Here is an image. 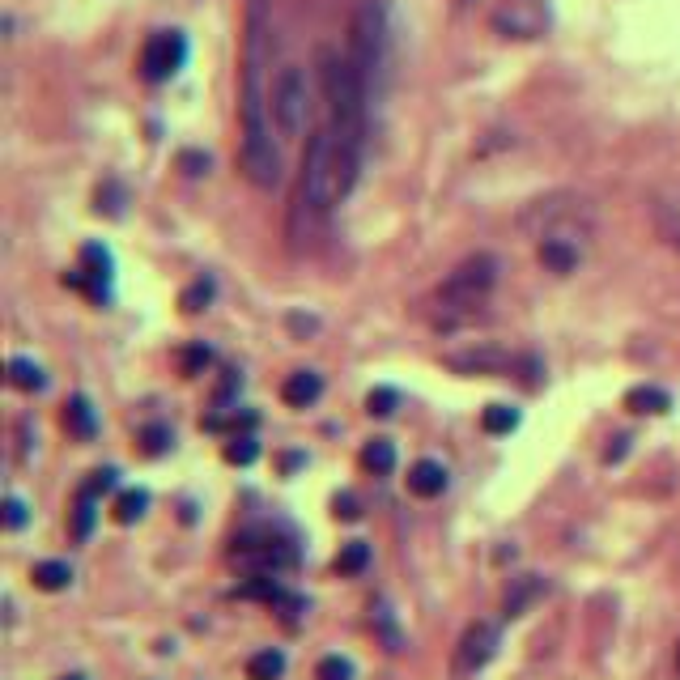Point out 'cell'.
I'll list each match as a JSON object with an SVG mask.
<instances>
[{"label":"cell","instance_id":"e575fe53","mask_svg":"<svg viewBox=\"0 0 680 680\" xmlns=\"http://www.w3.org/2000/svg\"><path fill=\"white\" fill-rule=\"evenodd\" d=\"M90 527H94V498H81V493H77V510H73V536H77V540H85V536H90Z\"/></svg>","mask_w":680,"mask_h":680},{"label":"cell","instance_id":"4316f807","mask_svg":"<svg viewBox=\"0 0 680 680\" xmlns=\"http://www.w3.org/2000/svg\"><path fill=\"white\" fill-rule=\"evenodd\" d=\"M145 510H149V493L145 489H128V493H119V502H115V523H136V519H145Z\"/></svg>","mask_w":680,"mask_h":680},{"label":"cell","instance_id":"7c38bea8","mask_svg":"<svg viewBox=\"0 0 680 680\" xmlns=\"http://www.w3.org/2000/svg\"><path fill=\"white\" fill-rule=\"evenodd\" d=\"M498 646H502L498 625H493V621H472V625L464 629V638H459L455 672H459V676H464V672H481L485 663L498 655Z\"/></svg>","mask_w":680,"mask_h":680},{"label":"cell","instance_id":"cb8c5ba5","mask_svg":"<svg viewBox=\"0 0 680 680\" xmlns=\"http://www.w3.org/2000/svg\"><path fill=\"white\" fill-rule=\"evenodd\" d=\"M9 383L17 391H43L47 387V374L39 362H30V357H13L9 362Z\"/></svg>","mask_w":680,"mask_h":680},{"label":"cell","instance_id":"ba28073f","mask_svg":"<svg viewBox=\"0 0 680 680\" xmlns=\"http://www.w3.org/2000/svg\"><path fill=\"white\" fill-rule=\"evenodd\" d=\"M234 561H243L251 574H281L298 566V549L289 536H277L268 527H251V532L234 536Z\"/></svg>","mask_w":680,"mask_h":680},{"label":"cell","instance_id":"44dd1931","mask_svg":"<svg viewBox=\"0 0 680 680\" xmlns=\"http://www.w3.org/2000/svg\"><path fill=\"white\" fill-rule=\"evenodd\" d=\"M30 578H34V587L39 591H68L73 587V566H68V561H39V566L30 570Z\"/></svg>","mask_w":680,"mask_h":680},{"label":"cell","instance_id":"f1b7e54d","mask_svg":"<svg viewBox=\"0 0 680 680\" xmlns=\"http://www.w3.org/2000/svg\"><path fill=\"white\" fill-rule=\"evenodd\" d=\"M209 302H213V281H209V277H200L196 285H187V289H183V298H179V306H183L187 315H200Z\"/></svg>","mask_w":680,"mask_h":680},{"label":"cell","instance_id":"8992f818","mask_svg":"<svg viewBox=\"0 0 680 680\" xmlns=\"http://www.w3.org/2000/svg\"><path fill=\"white\" fill-rule=\"evenodd\" d=\"M268 102H272V124H277V132L285 141H298L306 132V119H311V85H306L302 64L281 68L277 81H272Z\"/></svg>","mask_w":680,"mask_h":680},{"label":"cell","instance_id":"30bf717a","mask_svg":"<svg viewBox=\"0 0 680 680\" xmlns=\"http://www.w3.org/2000/svg\"><path fill=\"white\" fill-rule=\"evenodd\" d=\"M489 26L502 34V39H540L553 26L549 0H498L489 13Z\"/></svg>","mask_w":680,"mask_h":680},{"label":"cell","instance_id":"ffe728a7","mask_svg":"<svg viewBox=\"0 0 680 680\" xmlns=\"http://www.w3.org/2000/svg\"><path fill=\"white\" fill-rule=\"evenodd\" d=\"M362 468L370 476H391L396 472V442L391 438H370L362 447Z\"/></svg>","mask_w":680,"mask_h":680},{"label":"cell","instance_id":"836d02e7","mask_svg":"<svg viewBox=\"0 0 680 680\" xmlns=\"http://www.w3.org/2000/svg\"><path fill=\"white\" fill-rule=\"evenodd\" d=\"M396 404H400V396L391 387H374L370 396H366V413L370 417H391V413H396Z\"/></svg>","mask_w":680,"mask_h":680},{"label":"cell","instance_id":"9a60e30c","mask_svg":"<svg viewBox=\"0 0 680 680\" xmlns=\"http://www.w3.org/2000/svg\"><path fill=\"white\" fill-rule=\"evenodd\" d=\"M544 595H549V583H544L540 574H523V578H510V587H506V600H502V617H506V621L523 617V612L532 608L536 600H544Z\"/></svg>","mask_w":680,"mask_h":680},{"label":"cell","instance_id":"5bb4252c","mask_svg":"<svg viewBox=\"0 0 680 680\" xmlns=\"http://www.w3.org/2000/svg\"><path fill=\"white\" fill-rule=\"evenodd\" d=\"M404 485H408V493L413 498H442L447 493V485H451V472L438 464V459H417L413 468H408V476H404Z\"/></svg>","mask_w":680,"mask_h":680},{"label":"cell","instance_id":"f35d334b","mask_svg":"<svg viewBox=\"0 0 680 680\" xmlns=\"http://www.w3.org/2000/svg\"><path fill=\"white\" fill-rule=\"evenodd\" d=\"M183 170H187V175H204V170H209V158H200V153H183Z\"/></svg>","mask_w":680,"mask_h":680},{"label":"cell","instance_id":"2e32d148","mask_svg":"<svg viewBox=\"0 0 680 680\" xmlns=\"http://www.w3.org/2000/svg\"><path fill=\"white\" fill-rule=\"evenodd\" d=\"M536 255H540V264L549 268V272L566 277V272H574L578 260H583V247L570 243V238H540V243H536Z\"/></svg>","mask_w":680,"mask_h":680},{"label":"cell","instance_id":"ac0fdd59","mask_svg":"<svg viewBox=\"0 0 680 680\" xmlns=\"http://www.w3.org/2000/svg\"><path fill=\"white\" fill-rule=\"evenodd\" d=\"M64 425H68V434H73V438L90 442V438L98 434V413H94V404L85 400V396H73V400L64 404Z\"/></svg>","mask_w":680,"mask_h":680},{"label":"cell","instance_id":"52a82bcc","mask_svg":"<svg viewBox=\"0 0 680 680\" xmlns=\"http://www.w3.org/2000/svg\"><path fill=\"white\" fill-rule=\"evenodd\" d=\"M498 272H502V264H498V255H489V251H476V255H468L459 268H451L447 272V281H442V289H438V298L447 302V306H476V302H485L489 294H493V285H498Z\"/></svg>","mask_w":680,"mask_h":680},{"label":"cell","instance_id":"7402d4cb","mask_svg":"<svg viewBox=\"0 0 680 680\" xmlns=\"http://www.w3.org/2000/svg\"><path fill=\"white\" fill-rule=\"evenodd\" d=\"M366 570H370V544H366V540L340 544V553H336V574H340V578H357V574H366Z\"/></svg>","mask_w":680,"mask_h":680},{"label":"cell","instance_id":"74e56055","mask_svg":"<svg viewBox=\"0 0 680 680\" xmlns=\"http://www.w3.org/2000/svg\"><path fill=\"white\" fill-rule=\"evenodd\" d=\"M629 442H634L629 434H617V438H612V447L604 451V464H621V459H625V451H629Z\"/></svg>","mask_w":680,"mask_h":680},{"label":"cell","instance_id":"4fadbf2b","mask_svg":"<svg viewBox=\"0 0 680 680\" xmlns=\"http://www.w3.org/2000/svg\"><path fill=\"white\" fill-rule=\"evenodd\" d=\"M447 366L459 374H502L515 366V353H506L498 345H476L468 353H447Z\"/></svg>","mask_w":680,"mask_h":680},{"label":"cell","instance_id":"d6986e66","mask_svg":"<svg viewBox=\"0 0 680 680\" xmlns=\"http://www.w3.org/2000/svg\"><path fill=\"white\" fill-rule=\"evenodd\" d=\"M625 408L629 413H642V417H663L672 408V396L663 387H651V383H642V387H634L625 396Z\"/></svg>","mask_w":680,"mask_h":680},{"label":"cell","instance_id":"b9f144b4","mask_svg":"<svg viewBox=\"0 0 680 680\" xmlns=\"http://www.w3.org/2000/svg\"><path fill=\"white\" fill-rule=\"evenodd\" d=\"M459 5H468V0H459Z\"/></svg>","mask_w":680,"mask_h":680},{"label":"cell","instance_id":"6da1fadb","mask_svg":"<svg viewBox=\"0 0 680 680\" xmlns=\"http://www.w3.org/2000/svg\"><path fill=\"white\" fill-rule=\"evenodd\" d=\"M264 64H268V5L251 0L243 39V85H238V124H243L238 166L255 187H277L281 153L272 145V102L264 94Z\"/></svg>","mask_w":680,"mask_h":680},{"label":"cell","instance_id":"e0dca14e","mask_svg":"<svg viewBox=\"0 0 680 680\" xmlns=\"http://www.w3.org/2000/svg\"><path fill=\"white\" fill-rule=\"evenodd\" d=\"M323 396V379L315 370H294L289 379L281 383V400L289 404V408H311L315 400Z\"/></svg>","mask_w":680,"mask_h":680},{"label":"cell","instance_id":"7a4b0ae2","mask_svg":"<svg viewBox=\"0 0 680 680\" xmlns=\"http://www.w3.org/2000/svg\"><path fill=\"white\" fill-rule=\"evenodd\" d=\"M357 175H362V158L340 149L332 128L315 132L311 145H306V158H302V204L315 217L332 213L336 204L353 192Z\"/></svg>","mask_w":680,"mask_h":680},{"label":"cell","instance_id":"484cf974","mask_svg":"<svg viewBox=\"0 0 680 680\" xmlns=\"http://www.w3.org/2000/svg\"><path fill=\"white\" fill-rule=\"evenodd\" d=\"M255 459H260V442H255V434H230V442H226V464L251 468Z\"/></svg>","mask_w":680,"mask_h":680},{"label":"cell","instance_id":"603a6c76","mask_svg":"<svg viewBox=\"0 0 680 680\" xmlns=\"http://www.w3.org/2000/svg\"><path fill=\"white\" fill-rule=\"evenodd\" d=\"M285 676V651L277 646H264L247 659V680H281Z\"/></svg>","mask_w":680,"mask_h":680},{"label":"cell","instance_id":"60d3db41","mask_svg":"<svg viewBox=\"0 0 680 680\" xmlns=\"http://www.w3.org/2000/svg\"><path fill=\"white\" fill-rule=\"evenodd\" d=\"M676 672H680V646H676Z\"/></svg>","mask_w":680,"mask_h":680},{"label":"cell","instance_id":"83f0119b","mask_svg":"<svg viewBox=\"0 0 680 680\" xmlns=\"http://www.w3.org/2000/svg\"><path fill=\"white\" fill-rule=\"evenodd\" d=\"M136 442H141V451H145V455L153 459V455L170 451V442H175V434H170L166 425H158V421H153V425H145V430L136 434Z\"/></svg>","mask_w":680,"mask_h":680},{"label":"cell","instance_id":"8fae6325","mask_svg":"<svg viewBox=\"0 0 680 680\" xmlns=\"http://www.w3.org/2000/svg\"><path fill=\"white\" fill-rule=\"evenodd\" d=\"M111 281H115V264H111V251L98 247V243H85L81 247V268H73L64 277V285L85 289L94 302H107L111 298Z\"/></svg>","mask_w":680,"mask_h":680},{"label":"cell","instance_id":"d6a6232c","mask_svg":"<svg viewBox=\"0 0 680 680\" xmlns=\"http://www.w3.org/2000/svg\"><path fill=\"white\" fill-rule=\"evenodd\" d=\"M115 481H119L115 468H98V472H90V481H85L77 493H81V498H102V493L115 489Z\"/></svg>","mask_w":680,"mask_h":680},{"label":"cell","instance_id":"d4e9b609","mask_svg":"<svg viewBox=\"0 0 680 680\" xmlns=\"http://www.w3.org/2000/svg\"><path fill=\"white\" fill-rule=\"evenodd\" d=\"M481 430L493 434V438L519 430V408H515V404H489L485 413H481Z\"/></svg>","mask_w":680,"mask_h":680},{"label":"cell","instance_id":"8d00e7d4","mask_svg":"<svg viewBox=\"0 0 680 680\" xmlns=\"http://www.w3.org/2000/svg\"><path fill=\"white\" fill-rule=\"evenodd\" d=\"M336 519H345V523L362 519V502H357L353 493H340V498H336Z\"/></svg>","mask_w":680,"mask_h":680},{"label":"cell","instance_id":"4dcf8cb0","mask_svg":"<svg viewBox=\"0 0 680 680\" xmlns=\"http://www.w3.org/2000/svg\"><path fill=\"white\" fill-rule=\"evenodd\" d=\"M374 625H379V634H383V646H387L391 655H396V651H404V638H400V629H396V617H391V612H387V604H379V608H374Z\"/></svg>","mask_w":680,"mask_h":680},{"label":"cell","instance_id":"d590c367","mask_svg":"<svg viewBox=\"0 0 680 680\" xmlns=\"http://www.w3.org/2000/svg\"><path fill=\"white\" fill-rule=\"evenodd\" d=\"M26 519H30L26 502L17 498V493H9V498H5V527H9V532H22V527H26Z\"/></svg>","mask_w":680,"mask_h":680},{"label":"cell","instance_id":"1f68e13d","mask_svg":"<svg viewBox=\"0 0 680 680\" xmlns=\"http://www.w3.org/2000/svg\"><path fill=\"white\" fill-rule=\"evenodd\" d=\"M315 680H353V659H345V655H323L319 668H315Z\"/></svg>","mask_w":680,"mask_h":680},{"label":"cell","instance_id":"5b68a950","mask_svg":"<svg viewBox=\"0 0 680 680\" xmlns=\"http://www.w3.org/2000/svg\"><path fill=\"white\" fill-rule=\"evenodd\" d=\"M523 230L536 234V243L540 238H570V243L583 247L595 230V213H591V204L578 196H549V200L527 204Z\"/></svg>","mask_w":680,"mask_h":680},{"label":"cell","instance_id":"3957f363","mask_svg":"<svg viewBox=\"0 0 680 680\" xmlns=\"http://www.w3.org/2000/svg\"><path fill=\"white\" fill-rule=\"evenodd\" d=\"M319 81H323V98H328V111H332V136L340 141V149H349L362 158V145H366V107H370V94L362 77L349 56H336V51L323 47L319 51Z\"/></svg>","mask_w":680,"mask_h":680},{"label":"cell","instance_id":"f546056e","mask_svg":"<svg viewBox=\"0 0 680 680\" xmlns=\"http://www.w3.org/2000/svg\"><path fill=\"white\" fill-rule=\"evenodd\" d=\"M209 362H213V349H209V345H187V349L179 353V370L187 374V379L204 374V370H209Z\"/></svg>","mask_w":680,"mask_h":680},{"label":"cell","instance_id":"9c48e42d","mask_svg":"<svg viewBox=\"0 0 680 680\" xmlns=\"http://www.w3.org/2000/svg\"><path fill=\"white\" fill-rule=\"evenodd\" d=\"M183 64H187V34L183 30H153L141 47L136 73L149 85H166L170 77H179Z\"/></svg>","mask_w":680,"mask_h":680},{"label":"cell","instance_id":"277c9868","mask_svg":"<svg viewBox=\"0 0 680 680\" xmlns=\"http://www.w3.org/2000/svg\"><path fill=\"white\" fill-rule=\"evenodd\" d=\"M349 60L362 77L366 94L374 98V85L387 73V5L383 0H362L349 26Z\"/></svg>","mask_w":680,"mask_h":680},{"label":"cell","instance_id":"ab89813d","mask_svg":"<svg viewBox=\"0 0 680 680\" xmlns=\"http://www.w3.org/2000/svg\"><path fill=\"white\" fill-rule=\"evenodd\" d=\"M56 680H85L81 672H68V676H56Z\"/></svg>","mask_w":680,"mask_h":680}]
</instances>
